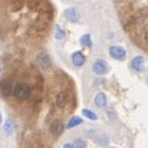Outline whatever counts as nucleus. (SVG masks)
<instances>
[{
	"label": "nucleus",
	"instance_id": "f257e3e1",
	"mask_svg": "<svg viewBox=\"0 0 148 148\" xmlns=\"http://www.w3.org/2000/svg\"><path fill=\"white\" fill-rule=\"evenodd\" d=\"M13 86H14V82L10 78L1 79L0 81V97L1 98H9L13 92Z\"/></svg>",
	"mask_w": 148,
	"mask_h": 148
},
{
	"label": "nucleus",
	"instance_id": "f03ea898",
	"mask_svg": "<svg viewBox=\"0 0 148 148\" xmlns=\"http://www.w3.org/2000/svg\"><path fill=\"white\" fill-rule=\"evenodd\" d=\"M109 55H111L114 59H116V60H122V59L125 58L127 52H125L124 48H121V46H111V48H109Z\"/></svg>",
	"mask_w": 148,
	"mask_h": 148
},
{
	"label": "nucleus",
	"instance_id": "7ed1b4c3",
	"mask_svg": "<svg viewBox=\"0 0 148 148\" xmlns=\"http://www.w3.org/2000/svg\"><path fill=\"white\" fill-rule=\"evenodd\" d=\"M92 71H94L97 75H103V73L108 71V65H106L105 60L98 59V60L94 62V65H92Z\"/></svg>",
	"mask_w": 148,
	"mask_h": 148
},
{
	"label": "nucleus",
	"instance_id": "20e7f679",
	"mask_svg": "<svg viewBox=\"0 0 148 148\" xmlns=\"http://www.w3.org/2000/svg\"><path fill=\"white\" fill-rule=\"evenodd\" d=\"M65 17L69 20V22H72V23H78L79 22V19H81V14H79V12L76 10V9H66L65 10Z\"/></svg>",
	"mask_w": 148,
	"mask_h": 148
},
{
	"label": "nucleus",
	"instance_id": "39448f33",
	"mask_svg": "<svg viewBox=\"0 0 148 148\" xmlns=\"http://www.w3.org/2000/svg\"><path fill=\"white\" fill-rule=\"evenodd\" d=\"M130 66H131V69L140 72V71L144 68V58H143V56H135V58L131 60Z\"/></svg>",
	"mask_w": 148,
	"mask_h": 148
},
{
	"label": "nucleus",
	"instance_id": "423d86ee",
	"mask_svg": "<svg viewBox=\"0 0 148 148\" xmlns=\"http://www.w3.org/2000/svg\"><path fill=\"white\" fill-rule=\"evenodd\" d=\"M72 63H73L75 66H82V65L85 63V56H84V53L75 52V53L72 55Z\"/></svg>",
	"mask_w": 148,
	"mask_h": 148
},
{
	"label": "nucleus",
	"instance_id": "0eeeda50",
	"mask_svg": "<svg viewBox=\"0 0 148 148\" xmlns=\"http://www.w3.org/2000/svg\"><path fill=\"white\" fill-rule=\"evenodd\" d=\"M38 60H39V63H40L43 68H46V66L50 65V56L46 53V52L39 53V55H38Z\"/></svg>",
	"mask_w": 148,
	"mask_h": 148
},
{
	"label": "nucleus",
	"instance_id": "6e6552de",
	"mask_svg": "<svg viewBox=\"0 0 148 148\" xmlns=\"http://www.w3.org/2000/svg\"><path fill=\"white\" fill-rule=\"evenodd\" d=\"M13 131H14V121L12 118H7V121L4 122V132L7 135H10V134H13Z\"/></svg>",
	"mask_w": 148,
	"mask_h": 148
},
{
	"label": "nucleus",
	"instance_id": "1a4fd4ad",
	"mask_svg": "<svg viewBox=\"0 0 148 148\" xmlns=\"http://www.w3.org/2000/svg\"><path fill=\"white\" fill-rule=\"evenodd\" d=\"M95 105H97L98 108H103V106L106 105V97H105L103 94H98V95L95 97Z\"/></svg>",
	"mask_w": 148,
	"mask_h": 148
},
{
	"label": "nucleus",
	"instance_id": "9d476101",
	"mask_svg": "<svg viewBox=\"0 0 148 148\" xmlns=\"http://www.w3.org/2000/svg\"><path fill=\"white\" fill-rule=\"evenodd\" d=\"M79 124H82V119L78 118V116H73V118H71L69 122L66 124V128L71 130V128H73V127H76V125H79Z\"/></svg>",
	"mask_w": 148,
	"mask_h": 148
},
{
	"label": "nucleus",
	"instance_id": "9b49d317",
	"mask_svg": "<svg viewBox=\"0 0 148 148\" xmlns=\"http://www.w3.org/2000/svg\"><path fill=\"white\" fill-rule=\"evenodd\" d=\"M81 45L85 46V48H91L92 46V40H91V36L89 35H84L81 38Z\"/></svg>",
	"mask_w": 148,
	"mask_h": 148
},
{
	"label": "nucleus",
	"instance_id": "f8f14e48",
	"mask_svg": "<svg viewBox=\"0 0 148 148\" xmlns=\"http://www.w3.org/2000/svg\"><path fill=\"white\" fill-rule=\"evenodd\" d=\"M82 114H84V116H86V118H89V119H92V121L98 119V116H97L92 111H89V109H84V111H82Z\"/></svg>",
	"mask_w": 148,
	"mask_h": 148
},
{
	"label": "nucleus",
	"instance_id": "ddd939ff",
	"mask_svg": "<svg viewBox=\"0 0 148 148\" xmlns=\"http://www.w3.org/2000/svg\"><path fill=\"white\" fill-rule=\"evenodd\" d=\"M55 38H56L58 40H62V39L65 38V32H63V30H62V29H60L59 26L56 27V32H55Z\"/></svg>",
	"mask_w": 148,
	"mask_h": 148
},
{
	"label": "nucleus",
	"instance_id": "4468645a",
	"mask_svg": "<svg viewBox=\"0 0 148 148\" xmlns=\"http://www.w3.org/2000/svg\"><path fill=\"white\" fill-rule=\"evenodd\" d=\"M75 144H76V148H85V141L84 140H75Z\"/></svg>",
	"mask_w": 148,
	"mask_h": 148
},
{
	"label": "nucleus",
	"instance_id": "2eb2a0df",
	"mask_svg": "<svg viewBox=\"0 0 148 148\" xmlns=\"http://www.w3.org/2000/svg\"><path fill=\"white\" fill-rule=\"evenodd\" d=\"M63 148H76V144H75V141L73 143H68V144H65Z\"/></svg>",
	"mask_w": 148,
	"mask_h": 148
},
{
	"label": "nucleus",
	"instance_id": "dca6fc26",
	"mask_svg": "<svg viewBox=\"0 0 148 148\" xmlns=\"http://www.w3.org/2000/svg\"><path fill=\"white\" fill-rule=\"evenodd\" d=\"M144 39H145V42L148 43V30L145 32V35H144Z\"/></svg>",
	"mask_w": 148,
	"mask_h": 148
},
{
	"label": "nucleus",
	"instance_id": "f3484780",
	"mask_svg": "<svg viewBox=\"0 0 148 148\" xmlns=\"http://www.w3.org/2000/svg\"><path fill=\"white\" fill-rule=\"evenodd\" d=\"M0 122H1V116H0Z\"/></svg>",
	"mask_w": 148,
	"mask_h": 148
},
{
	"label": "nucleus",
	"instance_id": "a211bd4d",
	"mask_svg": "<svg viewBox=\"0 0 148 148\" xmlns=\"http://www.w3.org/2000/svg\"><path fill=\"white\" fill-rule=\"evenodd\" d=\"M147 81H148V79H147Z\"/></svg>",
	"mask_w": 148,
	"mask_h": 148
}]
</instances>
